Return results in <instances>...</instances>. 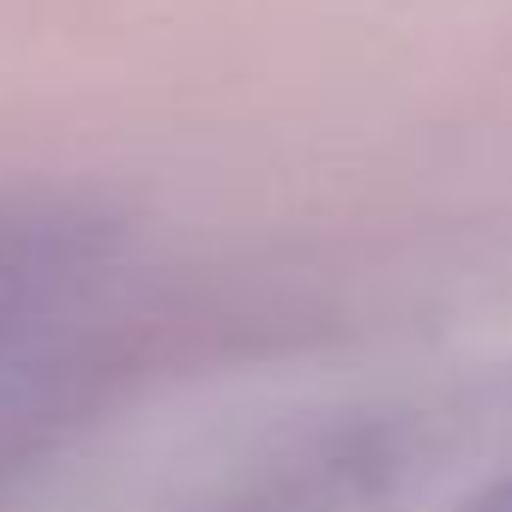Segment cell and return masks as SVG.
<instances>
[{
  "instance_id": "1",
  "label": "cell",
  "mask_w": 512,
  "mask_h": 512,
  "mask_svg": "<svg viewBox=\"0 0 512 512\" xmlns=\"http://www.w3.org/2000/svg\"><path fill=\"white\" fill-rule=\"evenodd\" d=\"M19 302H25V260L0 241V344H7V332H13Z\"/></svg>"
},
{
  "instance_id": "2",
  "label": "cell",
  "mask_w": 512,
  "mask_h": 512,
  "mask_svg": "<svg viewBox=\"0 0 512 512\" xmlns=\"http://www.w3.org/2000/svg\"><path fill=\"white\" fill-rule=\"evenodd\" d=\"M476 512H512V476H506V482H494V488L476 500Z\"/></svg>"
}]
</instances>
